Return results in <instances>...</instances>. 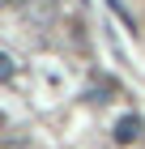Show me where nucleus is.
I'll return each instance as SVG.
<instances>
[{
    "label": "nucleus",
    "instance_id": "f257e3e1",
    "mask_svg": "<svg viewBox=\"0 0 145 149\" xmlns=\"http://www.w3.org/2000/svg\"><path fill=\"white\" fill-rule=\"evenodd\" d=\"M115 145H132L137 136H141V115H124V119H115Z\"/></svg>",
    "mask_w": 145,
    "mask_h": 149
},
{
    "label": "nucleus",
    "instance_id": "f03ea898",
    "mask_svg": "<svg viewBox=\"0 0 145 149\" xmlns=\"http://www.w3.org/2000/svg\"><path fill=\"white\" fill-rule=\"evenodd\" d=\"M9 77H13V60L0 51V81H9Z\"/></svg>",
    "mask_w": 145,
    "mask_h": 149
}]
</instances>
